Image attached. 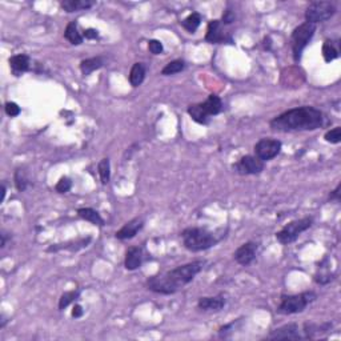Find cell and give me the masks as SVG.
Returning <instances> with one entry per match:
<instances>
[{"label": "cell", "instance_id": "1", "mask_svg": "<svg viewBox=\"0 0 341 341\" xmlns=\"http://www.w3.org/2000/svg\"><path fill=\"white\" fill-rule=\"evenodd\" d=\"M204 265L206 261L198 260V261L176 267L160 275L152 276L147 280L148 289L160 295H174L186 287L187 284H190L196 277V275L202 272Z\"/></svg>", "mask_w": 341, "mask_h": 341}, {"label": "cell", "instance_id": "2", "mask_svg": "<svg viewBox=\"0 0 341 341\" xmlns=\"http://www.w3.org/2000/svg\"><path fill=\"white\" fill-rule=\"evenodd\" d=\"M325 123L324 113L320 109L302 105L297 108L288 109L269 123L272 131L293 132V131H314Z\"/></svg>", "mask_w": 341, "mask_h": 341}, {"label": "cell", "instance_id": "3", "mask_svg": "<svg viewBox=\"0 0 341 341\" xmlns=\"http://www.w3.org/2000/svg\"><path fill=\"white\" fill-rule=\"evenodd\" d=\"M225 237V232H212L207 228L191 227L182 232L183 244L191 252H202L212 248Z\"/></svg>", "mask_w": 341, "mask_h": 341}, {"label": "cell", "instance_id": "4", "mask_svg": "<svg viewBox=\"0 0 341 341\" xmlns=\"http://www.w3.org/2000/svg\"><path fill=\"white\" fill-rule=\"evenodd\" d=\"M188 115L199 124L206 125L210 123L211 116H216L223 111V101L217 95H210L204 103L191 104L188 107Z\"/></svg>", "mask_w": 341, "mask_h": 341}, {"label": "cell", "instance_id": "5", "mask_svg": "<svg viewBox=\"0 0 341 341\" xmlns=\"http://www.w3.org/2000/svg\"><path fill=\"white\" fill-rule=\"evenodd\" d=\"M317 298V293L313 291L302 292L298 295H289V296H281V301L280 305L277 306V313L280 314H296L301 313L302 310L309 304Z\"/></svg>", "mask_w": 341, "mask_h": 341}, {"label": "cell", "instance_id": "6", "mask_svg": "<svg viewBox=\"0 0 341 341\" xmlns=\"http://www.w3.org/2000/svg\"><path fill=\"white\" fill-rule=\"evenodd\" d=\"M314 32H316V24L308 23V22L298 26L297 28H295V31L292 32V52H293V60L296 63L300 62L302 51L313 38Z\"/></svg>", "mask_w": 341, "mask_h": 341}, {"label": "cell", "instance_id": "7", "mask_svg": "<svg viewBox=\"0 0 341 341\" xmlns=\"http://www.w3.org/2000/svg\"><path fill=\"white\" fill-rule=\"evenodd\" d=\"M312 224H313L312 217H302V219H298V220L291 221L280 232L276 233V239H277L280 244H291L295 240H297V237L302 232H305L306 229H309Z\"/></svg>", "mask_w": 341, "mask_h": 341}, {"label": "cell", "instance_id": "8", "mask_svg": "<svg viewBox=\"0 0 341 341\" xmlns=\"http://www.w3.org/2000/svg\"><path fill=\"white\" fill-rule=\"evenodd\" d=\"M336 12V7L330 2H313L305 11V19L308 23H324L329 20Z\"/></svg>", "mask_w": 341, "mask_h": 341}, {"label": "cell", "instance_id": "9", "mask_svg": "<svg viewBox=\"0 0 341 341\" xmlns=\"http://www.w3.org/2000/svg\"><path fill=\"white\" fill-rule=\"evenodd\" d=\"M281 151V141L271 137L260 139L255 145L256 157H259L261 161H269L275 159Z\"/></svg>", "mask_w": 341, "mask_h": 341}, {"label": "cell", "instance_id": "10", "mask_svg": "<svg viewBox=\"0 0 341 341\" xmlns=\"http://www.w3.org/2000/svg\"><path fill=\"white\" fill-rule=\"evenodd\" d=\"M264 161L256 157V156H243L235 165L233 169L240 175H259L264 170Z\"/></svg>", "mask_w": 341, "mask_h": 341}, {"label": "cell", "instance_id": "11", "mask_svg": "<svg viewBox=\"0 0 341 341\" xmlns=\"http://www.w3.org/2000/svg\"><path fill=\"white\" fill-rule=\"evenodd\" d=\"M268 338L269 340H300L302 338V334L297 324L293 322V324H287V325L272 330Z\"/></svg>", "mask_w": 341, "mask_h": 341}, {"label": "cell", "instance_id": "12", "mask_svg": "<svg viewBox=\"0 0 341 341\" xmlns=\"http://www.w3.org/2000/svg\"><path fill=\"white\" fill-rule=\"evenodd\" d=\"M256 253H257V244L253 241H248V243L240 245L235 251L233 257L236 260V263H239L243 267H247L256 259Z\"/></svg>", "mask_w": 341, "mask_h": 341}, {"label": "cell", "instance_id": "13", "mask_svg": "<svg viewBox=\"0 0 341 341\" xmlns=\"http://www.w3.org/2000/svg\"><path fill=\"white\" fill-rule=\"evenodd\" d=\"M143 227L144 221L141 219H139V217H136V219H132L131 221L125 223L124 227H121L115 236L119 240H129L132 237H135L139 233V231H141Z\"/></svg>", "mask_w": 341, "mask_h": 341}, {"label": "cell", "instance_id": "14", "mask_svg": "<svg viewBox=\"0 0 341 341\" xmlns=\"http://www.w3.org/2000/svg\"><path fill=\"white\" fill-rule=\"evenodd\" d=\"M206 40L212 43V44H220V43H224L227 40L229 43H232L231 38H227L224 32H223V30H221L220 20H212V22H210L208 28H207Z\"/></svg>", "mask_w": 341, "mask_h": 341}, {"label": "cell", "instance_id": "15", "mask_svg": "<svg viewBox=\"0 0 341 341\" xmlns=\"http://www.w3.org/2000/svg\"><path fill=\"white\" fill-rule=\"evenodd\" d=\"M227 304V298L224 295H217L213 297H202L199 298L198 306L202 310H213V312H219Z\"/></svg>", "mask_w": 341, "mask_h": 341}, {"label": "cell", "instance_id": "16", "mask_svg": "<svg viewBox=\"0 0 341 341\" xmlns=\"http://www.w3.org/2000/svg\"><path fill=\"white\" fill-rule=\"evenodd\" d=\"M10 67H11L12 74L15 76H20L24 72H27L31 67V59L28 55L20 54V55H15L10 59Z\"/></svg>", "mask_w": 341, "mask_h": 341}, {"label": "cell", "instance_id": "17", "mask_svg": "<svg viewBox=\"0 0 341 341\" xmlns=\"http://www.w3.org/2000/svg\"><path fill=\"white\" fill-rule=\"evenodd\" d=\"M141 261H143V251H141V248H139V247H131V248L128 249L124 260V265L128 271H135V269L140 268Z\"/></svg>", "mask_w": 341, "mask_h": 341}, {"label": "cell", "instance_id": "18", "mask_svg": "<svg viewBox=\"0 0 341 341\" xmlns=\"http://www.w3.org/2000/svg\"><path fill=\"white\" fill-rule=\"evenodd\" d=\"M96 4L95 0H63L60 6L66 12H78L83 10H88Z\"/></svg>", "mask_w": 341, "mask_h": 341}, {"label": "cell", "instance_id": "19", "mask_svg": "<svg viewBox=\"0 0 341 341\" xmlns=\"http://www.w3.org/2000/svg\"><path fill=\"white\" fill-rule=\"evenodd\" d=\"M104 66V59L101 56H96V58H91V59H85L80 63V71L83 72V75H91L93 71L99 70L101 67Z\"/></svg>", "mask_w": 341, "mask_h": 341}, {"label": "cell", "instance_id": "20", "mask_svg": "<svg viewBox=\"0 0 341 341\" xmlns=\"http://www.w3.org/2000/svg\"><path fill=\"white\" fill-rule=\"evenodd\" d=\"M78 215L79 217H82L83 220L89 221V223H92L95 225L103 227L105 224L104 219L100 216V213L92 210V208H80V210H78Z\"/></svg>", "mask_w": 341, "mask_h": 341}, {"label": "cell", "instance_id": "21", "mask_svg": "<svg viewBox=\"0 0 341 341\" xmlns=\"http://www.w3.org/2000/svg\"><path fill=\"white\" fill-rule=\"evenodd\" d=\"M145 79V66L143 63H135L129 74V83L132 87H139Z\"/></svg>", "mask_w": 341, "mask_h": 341}, {"label": "cell", "instance_id": "22", "mask_svg": "<svg viewBox=\"0 0 341 341\" xmlns=\"http://www.w3.org/2000/svg\"><path fill=\"white\" fill-rule=\"evenodd\" d=\"M64 38H66L71 44H74V46H80L83 43V39H84L82 34L79 32L78 24L75 23V22H71V23L67 26L66 31H64Z\"/></svg>", "mask_w": 341, "mask_h": 341}, {"label": "cell", "instance_id": "23", "mask_svg": "<svg viewBox=\"0 0 341 341\" xmlns=\"http://www.w3.org/2000/svg\"><path fill=\"white\" fill-rule=\"evenodd\" d=\"M91 243V237H87V239H82V240L76 241V243H71V244H58V245H52V247H50V248L47 249L48 252H56V251H59V249H70V251H79V249L82 248H85L87 245Z\"/></svg>", "mask_w": 341, "mask_h": 341}, {"label": "cell", "instance_id": "24", "mask_svg": "<svg viewBox=\"0 0 341 341\" xmlns=\"http://www.w3.org/2000/svg\"><path fill=\"white\" fill-rule=\"evenodd\" d=\"M202 24V15L199 12H194L190 16H187L186 19L182 22V26L184 30H187L191 34H195V31L198 30L199 26Z\"/></svg>", "mask_w": 341, "mask_h": 341}, {"label": "cell", "instance_id": "25", "mask_svg": "<svg viewBox=\"0 0 341 341\" xmlns=\"http://www.w3.org/2000/svg\"><path fill=\"white\" fill-rule=\"evenodd\" d=\"M184 68H186V63H184V60H180V59H179V60H174V62L168 63L167 66L161 70V75H164V76H169V75L179 74V72L184 71Z\"/></svg>", "mask_w": 341, "mask_h": 341}, {"label": "cell", "instance_id": "26", "mask_svg": "<svg viewBox=\"0 0 341 341\" xmlns=\"http://www.w3.org/2000/svg\"><path fill=\"white\" fill-rule=\"evenodd\" d=\"M322 56H324V60L326 63L333 62L334 59L338 58V51L336 50V47L333 46V43L330 40H326L322 44Z\"/></svg>", "mask_w": 341, "mask_h": 341}, {"label": "cell", "instance_id": "27", "mask_svg": "<svg viewBox=\"0 0 341 341\" xmlns=\"http://www.w3.org/2000/svg\"><path fill=\"white\" fill-rule=\"evenodd\" d=\"M79 295H80V291L76 289V291H70V292H64L59 300V309L63 310L64 308L70 305L71 302H74L75 300H78Z\"/></svg>", "mask_w": 341, "mask_h": 341}, {"label": "cell", "instance_id": "28", "mask_svg": "<svg viewBox=\"0 0 341 341\" xmlns=\"http://www.w3.org/2000/svg\"><path fill=\"white\" fill-rule=\"evenodd\" d=\"M97 169H99L101 183H103V184H108L109 179H111V165H109V159L100 160V163L97 165Z\"/></svg>", "mask_w": 341, "mask_h": 341}, {"label": "cell", "instance_id": "29", "mask_svg": "<svg viewBox=\"0 0 341 341\" xmlns=\"http://www.w3.org/2000/svg\"><path fill=\"white\" fill-rule=\"evenodd\" d=\"M15 186L19 192H24V191L27 190L28 187L27 174H26V170L22 169V168L16 169L15 172Z\"/></svg>", "mask_w": 341, "mask_h": 341}, {"label": "cell", "instance_id": "30", "mask_svg": "<svg viewBox=\"0 0 341 341\" xmlns=\"http://www.w3.org/2000/svg\"><path fill=\"white\" fill-rule=\"evenodd\" d=\"M324 139L328 141V143L332 144H338L341 141V127H334L332 128L330 131H328L324 136Z\"/></svg>", "mask_w": 341, "mask_h": 341}, {"label": "cell", "instance_id": "31", "mask_svg": "<svg viewBox=\"0 0 341 341\" xmlns=\"http://www.w3.org/2000/svg\"><path fill=\"white\" fill-rule=\"evenodd\" d=\"M71 187H72L71 179L62 178L58 182L56 187H55V190H56V192H59V194H67V192L71 190Z\"/></svg>", "mask_w": 341, "mask_h": 341}, {"label": "cell", "instance_id": "32", "mask_svg": "<svg viewBox=\"0 0 341 341\" xmlns=\"http://www.w3.org/2000/svg\"><path fill=\"white\" fill-rule=\"evenodd\" d=\"M148 50H149V52L153 55H160L161 52H163L164 47L163 44L159 42V40H149V43H148Z\"/></svg>", "mask_w": 341, "mask_h": 341}, {"label": "cell", "instance_id": "33", "mask_svg": "<svg viewBox=\"0 0 341 341\" xmlns=\"http://www.w3.org/2000/svg\"><path fill=\"white\" fill-rule=\"evenodd\" d=\"M4 108H6V113L11 117H16L20 113V111H22L19 105L16 104V103H12V101H8Z\"/></svg>", "mask_w": 341, "mask_h": 341}, {"label": "cell", "instance_id": "34", "mask_svg": "<svg viewBox=\"0 0 341 341\" xmlns=\"http://www.w3.org/2000/svg\"><path fill=\"white\" fill-rule=\"evenodd\" d=\"M235 12L232 10H225L224 14H223V23L224 24H231L235 22Z\"/></svg>", "mask_w": 341, "mask_h": 341}, {"label": "cell", "instance_id": "35", "mask_svg": "<svg viewBox=\"0 0 341 341\" xmlns=\"http://www.w3.org/2000/svg\"><path fill=\"white\" fill-rule=\"evenodd\" d=\"M83 38H85V39H97L99 32L96 30H93V28H88V30H84V32H83Z\"/></svg>", "mask_w": 341, "mask_h": 341}, {"label": "cell", "instance_id": "36", "mask_svg": "<svg viewBox=\"0 0 341 341\" xmlns=\"http://www.w3.org/2000/svg\"><path fill=\"white\" fill-rule=\"evenodd\" d=\"M83 313H84V310H83V308L80 305H75L74 309H72V317L75 318H80L83 316Z\"/></svg>", "mask_w": 341, "mask_h": 341}, {"label": "cell", "instance_id": "37", "mask_svg": "<svg viewBox=\"0 0 341 341\" xmlns=\"http://www.w3.org/2000/svg\"><path fill=\"white\" fill-rule=\"evenodd\" d=\"M329 200H336V202H340V184L336 187V190L329 195Z\"/></svg>", "mask_w": 341, "mask_h": 341}, {"label": "cell", "instance_id": "38", "mask_svg": "<svg viewBox=\"0 0 341 341\" xmlns=\"http://www.w3.org/2000/svg\"><path fill=\"white\" fill-rule=\"evenodd\" d=\"M6 240H7V239H6V232L3 231V232H2V244H0L2 248H4V245H6Z\"/></svg>", "mask_w": 341, "mask_h": 341}, {"label": "cell", "instance_id": "39", "mask_svg": "<svg viewBox=\"0 0 341 341\" xmlns=\"http://www.w3.org/2000/svg\"><path fill=\"white\" fill-rule=\"evenodd\" d=\"M4 198H6V186L2 184V203L4 202Z\"/></svg>", "mask_w": 341, "mask_h": 341}]
</instances>
